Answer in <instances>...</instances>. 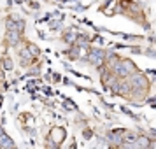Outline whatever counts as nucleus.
I'll use <instances>...</instances> for the list:
<instances>
[{
  "label": "nucleus",
  "mask_w": 156,
  "mask_h": 149,
  "mask_svg": "<svg viewBox=\"0 0 156 149\" xmlns=\"http://www.w3.org/2000/svg\"><path fill=\"white\" fill-rule=\"evenodd\" d=\"M130 84H132V90L135 93H142L148 88V81H146V77L142 74H133L130 77Z\"/></svg>",
  "instance_id": "f257e3e1"
},
{
  "label": "nucleus",
  "mask_w": 156,
  "mask_h": 149,
  "mask_svg": "<svg viewBox=\"0 0 156 149\" xmlns=\"http://www.w3.org/2000/svg\"><path fill=\"white\" fill-rule=\"evenodd\" d=\"M133 68H135V67H133L132 61H116V63H114V70H116V74L121 76V77H128V74H132Z\"/></svg>",
  "instance_id": "f03ea898"
},
{
  "label": "nucleus",
  "mask_w": 156,
  "mask_h": 149,
  "mask_svg": "<svg viewBox=\"0 0 156 149\" xmlns=\"http://www.w3.org/2000/svg\"><path fill=\"white\" fill-rule=\"evenodd\" d=\"M88 60L93 63V65H102V61H104V53L100 51V49H91L90 51V56H88Z\"/></svg>",
  "instance_id": "7ed1b4c3"
},
{
  "label": "nucleus",
  "mask_w": 156,
  "mask_h": 149,
  "mask_svg": "<svg viewBox=\"0 0 156 149\" xmlns=\"http://www.w3.org/2000/svg\"><path fill=\"white\" fill-rule=\"evenodd\" d=\"M65 130L63 128H53L51 130V141H54L56 144H60L61 141H65Z\"/></svg>",
  "instance_id": "20e7f679"
},
{
  "label": "nucleus",
  "mask_w": 156,
  "mask_h": 149,
  "mask_svg": "<svg viewBox=\"0 0 156 149\" xmlns=\"http://www.w3.org/2000/svg\"><path fill=\"white\" fill-rule=\"evenodd\" d=\"M125 130H114V132H111L109 133V139L112 141V142H121L123 141V137H125Z\"/></svg>",
  "instance_id": "39448f33"
},
{
  "label": "nucleus",
  "mask_w": 156,
  "mask_h": 149,
  "mask_svg": "<svg viewBox=\"0 0 156 149\" xmlns=\"http://www.w3.org/2000/svg\"><path fill=\"white\" fill-rule=\"evenodd\" d=\"M0 146H2V148H9L11 149V148H14V142H12L4 132H2V133H0Z\"/></svg>",
  "instance_id": "423d86ee"
},
{
  "label": "nucleus",
  "mask_w": 156,
  "mask_h": 149,
  "mask_svg": "<svg viewBox=\"0 0 156 149\" xmlns=\"http://www.w3.org/2000/svg\"><path fill=\"white\" fill-rule=\"evenodd\" d=\"M18 39H19V35H18L16 30H7V40H9L11 44H16Z\"/></svg>",
  "instance_id": "0eeeda50"
},
{
  "label": "nucleus",
  "mask_w": 156,
  "mask_h": 149,
  "mask_svg": "<svg viewBox=\"0 0 156 149\" xmlns=\"http://www.w3.org/2000/svg\"><path fill=\"white\" fill-rule=\"evenodd\" d=\"M76 40H77V46H79V47H86V46H88V37H84V35L76 37Z\"/></svg>",
  "instance_id": "6e6552de"
},
{
  "label": "nucleus",
  "mask_w": 156,
  "mask_h": 149,
  "mask_svg": "<svg viewBox=\"0 0 156 149\" xmlns=\"http://www.w3.org/2000/svg\"><path fill=\"white\" fill-rule=\"evenodd\" d=\"M128 91H132L130 83H123L121 86H118V93H128Z\"/></svg>",
  "instance_id": "1a4fd4ad"
},
{
  "label": "nucleus",
  "mask_w": 156,
  "mask_h": 149,
  "mask_svg": "<svg viewBox=\"0 0 156 149\" xmlns=\"http://www.w3.org/2000/svg\"><path fill=\"white\" fill-rule=\"evenodd\" d=\"M28 53H30L32 56H39V54H40V49H39L35 44H30V46H28Z\"/></svg>",
  "instance_id": "9d476101"
},
{
  "label": "nucleus",
  "mask_w": 156,
  "mask_h": 149,
  "mask_svg": "<svg viewBox=\"0 0 156 149\" xmlns=\"http://www.w3.org/2000/svg\"><path fill=\"white\" fill-rule=\"evenodd\" d=\"M5 26H7V30H16V23H14V19H7V21H5Z\"/></svg>",
  "instance_id": "9b49d317"
},
{
  "label": "nucleus",
  "mask_w": 156,
  "mask_h": 149,
  "mask_svg": "<svg viewBox=\"0 0 156 149\" xmlns=\"http://www.w3.org/2000/svg\"><path fill=\"white\" fill-rule=\"evenodd\" d=\"M4 67H5V70H11V68H12V61H11L9 58H5V60H4Z\"/></svg>",
  "instance_id": "f8f14e48"
},
{
  "label": "nucleus",
  "mask_w": 156,
  "mask_h": 149,
  "mask_svg": "<svg viewBox=\"0 0 156 149\" xmlns=\"http://www.w3.org/2000/svg\"><path fill=\"white\" fill-rule=\"evenodd\" d=\"M65 40H67V42H74V40H76V35H74V33H67V35H65Z\"/></svg>",
  "instance_id": "ddd939ff"
},
{
  "label": "nucleus",
  "mask_w": 156,
  "mask_h": 149,
  "mask_svg": "<svg viewBox=\"0 0 156 149\" xmlns=\"http://www.w3.org/2000/svg\"><path fill=\"white\" fill-rule=\"evenodd\" d=\"M16 26H18V30H23V26H25V23H23V21H18V23H16Z\"/></svg>",
  "instance_id": "4468645a"
},
{
  "label": "nucleus",
  "mask_w": 156,
  "mask_h": 149,
  "mask_svg": "<svg viewBox=\"0 0 156 149\" xmlns=\"http://www.w3.org/2000/svg\"><path fill=\"white\" fill-rule=\"evenodd\" d=\"M65 107H67V109H76V105L70 104V102H65Z\"/></svg>",
  "instance_id": "2eb2a0df"
},
{
  "label": "nucleus",
  "mask_w": 156,
  "mask_h": 149,
  "mask_svg": "<svg viewBox=\"0 0 156 149\" xmlns=\"http://www.w3.org/2000/svg\"><path fill=\"white\" fill-rule=\"evenodd\" d=\"M84 137L90 139V137H91V132H90V130H84Z\"/></svg>",
  "instance_id": "dca6fc26"
},
{
  "label": "nucleus",
  "mask_w": 156,
  "mask_h": 149,
  "mask_svg": "<svg viewBox=\"0 0 156 149\" xmlns=\"http://www.w3.org/2000/svg\"><path fill=\"white\" fill-rule=\"evenodd\" d=\"M0 133H2V126H0Z\"/></svg>",
  "instance_id": "f3484780"
}]
</instances>
